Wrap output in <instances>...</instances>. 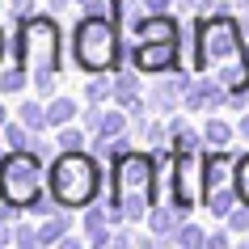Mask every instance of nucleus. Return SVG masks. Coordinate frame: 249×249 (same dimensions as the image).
<instances>
[{
  "label": "nucleus",
  "mask_w": 249,
  "mask_h": 249,
  "mask_svg": "<svg viewBox=\"0 0 249 249\" xmlns=\"http://www.w3.org/2000/svg\"><path fill=\"white\" fill-rule=\"evenodd\" d=\"M97 140H114V135H123V114H106L102 110V123H97Z\"/></svg>",
  "instance_id": "nucleus-19"
},
{
  "label": "nucleus",
  "mask_w": 249,
  "mask_h": 249,
  "mask_svg": "<svg viewBox=\"0 0 249 249\" xmlns=\"http://www.w3.org/2000/svg\"><path fill=\"white\" fill-rule=\"evenodd\" d=\"M114 93V85H106V80H89V102H106Z\"/></svg>",
  "instance_id": "nucleus-25"
},
{
  "label": "nucleus",
  "mask_w": 249,
  "mask_h": 249,
  "mask_svg": "<svg viewBox=\"0 0 249 249\" xmlns=\"http://www.w3.org/2000/svg\"><path fill=\"white\" fill-rule=\"evenodd\" d=\"M13 241H17V245H34V241H38V232H30V228H17Z\"/></svg>",
  "instance_id": "nucleus-27"
},
{
  "label": "nucleus",
  "mask_w": 249,
  "mask_h": 249,
  "mask_svg": "<svg viewBox=\"0 0 249 249\" xmlns=\"http://www.w3.org/2000/svg\"><path fill=\"white\" fill-rule=\"evenodd\" d=\"M72 118H76V102H72V97H55V102L47 106V123H51V127H68Z\"/></svg>",
  "instance_id": "nucleus-12"
},
{
  "label": "nucleus",
  "mask_w": 249,
  "mask_h": 249,
  "mask_svg": "<svg viewBox=\"0 0 249 249\" xmlns=\"http://www.w3.org/2000/svg\"><path fill=\"white\" fill-rule=\"evenodd\" d=\"M135 68L140 72H173L178 68V38L173 42H140L135 47Z\"/></svg>",
  "instance_id": "nucleus-8"
},
{
  "label": "nucleus",
  "mask_w": 249,
  "mask_h": 249,
  "mask_svg": "<svg viewBox=\"0 0 249 249\" xmlns=\"http://www.w3.org/2000/svg\"><path fill=\"white\" fill-rule=\"evenodd\" d=\"M80 4H89V0H80Z\"/></svg>",
  "instance_id": "nucleus-34"
},
{
  "label": "nucleus",
  "mask_w": 249,
  "mask_h": 249,
  "mask_svg": "<svg viewBox=\"0 0 249 249\" xmlns=\"http://www.w3.org/2000/svg\"><path fill=\"white\" fill-rule=\"evenodd\" d=\"M17 118L26 123L30 131H38V127H47V110H42L38 102H21V110H17Z\"/></svg>",
  "instance_id": "nucleus-14"
},
{
  "label": "nucleus",
  "mask_w": 249,
  "mask_h": 249,
  "mask_svg": "<svg viewBox=\"0 0 249 249\" xmlns=\"http://www.w3.org/2000/svg\"><path fill=\"white\" fill-rule=\"evenodd\" d=\"M4 241H9V232H4V228H0V245H4Z\"/></svg>",
  "instance_id": "nucleus-30"
},
{
  "label": "nucleus",
  "mask_w": 249,
  "mask_h": 249,
  "mask_svg": "<svg viewBox=\"0 0 249 249\" xmlns=\"http://www.w3.org/2000/svg\"><path fill=\"white\" fill-rule=\"evenodd\" d=\"M236 195H241V203H249V157L236 160Z\"/></svg>",
  "instance_id": "nucleus-22"
},
{
  "label": "nucleus",
  "mask_w": 249,
  "mask_h": 249,
  "mask_svg": "<svg viewBox=\"0 0 249 249\" xmlns=\"http://www.w3.org/2000/svg\"><path fill=\"white\" fill-rule=\"evenodd\" d=\"M0 148H4V144H0Z\"/></svg>",
  "instance_id": "nucleus-35"
},
{
  "label": "nucleus",
  "mask_w": 249,
  "mask_h": 249,
  "mask_svg": "<svg viewBox=\"0 0 249 249\" xmlns=\"http://www.w3.org/2000/svg\"><path fill=\"white\" fill-rule=\"evenodd\" d=\"M80 144H85V135H80V131L59 127V148H64V152H72V148H80Z\"/></svg>",
  "instance_id": "nucleus-23"
},
{
  "label": "nucleus",
  "mask_w": 249,
  "mask_h": 249,
  "mask_svg": "<svg viewBox=\"0 0 249 249\" xmlns=\"http://www.w3.org/2000/svg\"><path fill=\"white\" fill-rule=\"evenodd\" d=\"M228 228H232V232H245V228H249V203H245V207H241V211H228Z\"/></svg>",
  "instance_id": "nucleus-24"
},
{
  "label": "nucleus",
  "mask_w": 249,
  "mask_h": 249,
  "mask_svg": "<svg viewBox=\"0 0 249 249\" xmlns=\"http://www.w3.org/2000/svg\"><path fill=\"white\" fill-rule=\"evenodd\" d=\"M140 42H173L178 38V21H173L169 13H152V17H144L140 21Z\"/></svg>",
  "instance_id": "nucleus-10"
},
{
  "label": "nucleus",
  "mask_w": 249,
  "mask_h": 249,
  "mask_svg": "<svg viewBox=\"0 0 249 249\" xmlns=\"http://www.w3.org/2000/svg\"><path fill=\"white\" fill-rule=\"evenodd\" d=\"M241 135H249V114H245V118H241Z\"/></svg>",
  "instance_id": "nucleus-29"
},
{
  "label": "nucleus",
  "mask_w": 249,
  "mask_h": 249,
  "mask_svg": "<svg viewBox=\"0 0 249 249\" xmlns=\"http://www.w3.org/2000/svg\"><path fill=\"white\" fill-rule=\"evenodd\" d=\"M203 198H207L211 215L228 220V211L241 195H236V173H232V152H211L207 165H203Z\"/></svg>",
  "instance_id": "nucleus-6"
},
{
  "label": "nucleus",
  "mask_w": 249,
  "mask_h": 249,
  "mask_svg": "<svg viewBox=\"0 0 249 249\" xmlns=\"http://www.w3.org/2000/svg\"><path fill=\"white\" fill-rule=\"evenodd\" d=\"M173 236H178V245H207L203 228H195V224H178V228H173Z\"/></svg>",
  "instance_id": "nucleus-20"
},
{
  "label": "nucleus",
  "mask_w": 249,
  "mask_h": 249,
  "mask_svg": "<svg viewBox=\"0 0 249 249\" xmlns=\"http://www.w3.org/2000/svg\"><path fill=\"white\" fill-rule=\"evenodd\" d=\"M0 127H4V106H0Z\"/></svg>",
  "instance_id": "nucleus-32"
},
{
  "label": "nucleus",
  "mask_w": 249,
  "mask_h": 249,
  "mask_svg": "<svg viewBox=\"0 0 249 249\" xmlns=\"http://www.w3.org/2000/svg\"><path fill=\"white\" fill-rule=\"evenodd\" d=\"M114 97H118L123 106H127V102L135 97V76H131V72H123V76L114 80Z\"/></svg>",
  "instance_id": "nucleus-21"
},
{
  "label": "nucleus",
  "mask_w": 249,
  "mask_h": 249,
  "mask_svg": "<svg viewBox=\"0 0 249 249\" xmlns=\"http://www.w3.org/2000/svg\"><path fill=\"white\" fill-rule=\"evenodd\" d=\"M182 102H186V110L195 114V110H215V106H224L228 102V93H224V85L220 80H186V89H182Z\"/></svg>",
  "instance_id": "nucleus-9"
},
{
  "label": "nucleus",
  "mask_w": 249,
  "mask_h": 249,
  "mask_svg": "<svg viewBox=\"0 0 249 249\" xmlns=\"http://www.w3.org/2000/svg\"><path fill=\"white\" fill-rule=\"evenodd\" d=\"M76 64L85 72H110L118 64V30H114V17L110 13H89L80 17L76 26Z\"/></svg>",
  "instance_id": "nucleus-4"
},
{
  "label": "nucleus",
  "mask_w": 249,
  "mask_h": 249,
  "mask_svg": "<svg viewBox=\"0 0 249 249\" xmlns=\"http://www.w3.org/2000/svg\"><path fill=\"white\" fill-rule=\"evenodd\" d=\"M26 76H30V68H26V64L9 68V72L0 76V89H4V93H21V85H26Z\"/></svg>",
  "instance_id": "nucleus-18"
},
{
  "label": "nucleus",
  "mask_w": 249,
  "mask_h": 249,
  "mask_svg": "<svg viewBox=\"0 0 249 249\" xmlns=\"http://www.w3.org/2000/svg\"><path fill=\"white\" fill-rule=\"evenodd\" d=\"M106 220H110V211H97V207H93L89 215H85V224H89V232H102V228H106Z\"/></svg>",
  "instance_id": "nucleus-26"
},
{
  "label": "nucleus",
  "mask_w": 249,
  "mask_h": 249,
  "mask_svg": "<svg viewBox=\"0 0 249 249\" xmlns=\"http://www.w3.org/2000/svg\"><path fill=\"white\" fill-rule=\"evenodd\" d=\"M144 9H148V13H165V9H169V0H144Z\"/></svg>",
  "instance_id": "nucleus-28"
},
{
  "label": "nucleus",
  "mask_w": 249,
  "mask_h": 249,
  "mask_svg": "<svg viewBox=\"0 0 249 249\" xmlns=\"http://www.w3.org/2000/svg\"><path fill=\"white\" fill-rule=\"evenodd\" d=\"M152 186H157V160L148 152H118L110 220H144L152 211Z\"/></svg>",
  "instance_id": "nucleus-1"
},
{
  "label": "nucleus",
  "mask_w": 249,
  "mask_h": 249,
  "mask_svg": "<svg viewBox=\"0 0 249 249\" xmlns=\"http://www.w3.org/2000/svg\"><path fill=\"white\" fill-rule=\"evenodd\" d=\"M51 195L59 207H89L93 198H97V186H102V173H97V160L85 157L80 148L64 152V157H55L51 165Z\"/></svg>",
  "instance_id": "nucleus-3"
},
{
  "label": "nucleus",
  "mask_w": 249,
  "mask_h": 249,
  "mask_svg": "<svg viewBox=\"0 0 249 249\" xmlns=\"http://www.w3.org/2000/svg\"><path fill=\"white\" fill-rule=\"evenodd\" d=\"M13 4H17V9H26V0H13Z\"/></svg>",
  "instance_id": "nucleus-31"
},
{
  "label": "nucleus",
  "mask_w": 249,
  "mask_h": 249,
  "mask_svg": "<svg viewBox=\"0 0 249 249\" xmlns=\"http://www.w3.org/2000/svg\"><path fill=\"white\" fill-rule=\"evenodd\" d=\"M195 148H198V135L186 123H173V152H195Z\"/></svg>",
  "instance_id": "nucleus-17"
},
{
  "label": "nucleus",
  "mask_w": 249,
  "mask_h": 249,
  "mask_svg": "<svg viewBox=\"0 0 249 249\" xmlns=\"http://www.w3.org/2000/svg\"><path fill=\"white\" fill-rule=\"evenodd\" d=\"M17 47H21V64L30 68V80L38 93L55 89V76H59V26L51 17H26L21 30H17Z\"/></svg>",
  "instance_id": "nucleus-2"
},
{
  "label": "nucleus",
  "mask_w": 249,
  "mask_h": 249,
  "mask_svg": "<svg viewBox=\"0 0 249 249\" xmlns=\"http://www.w3.org/2000/svg\"><path fill=\"white\" fill-rule=\"evenodd\" d=\"M42 195V169L34 148H13L9 157H0V198L9 207H34Z\"/></svg>",
  "instance_id": "nucleus-5"
},
{
  "label": "nucleus",
  "mask_w": 249,
  "mask_h": 249,
  "mask_svg": "<svg viewBox=\"0 0 249 249\" xmlns=\"http://www.w3.org/2000/svg\"><path fill=\"white\" fill-rule=\"evenodd\" d=\"M0 55H4V34H0Z\"/></svg>",
  "instance_id": "nucleus-33"
},
{
  "label": "nucleus",
  "mask_w": 249,
  "mask_h": 249,
  "mask_svg": "<svg viewBox=\"0 0 249 249\" xmlns=\"http://www.w3.org/2000/svg\"><path fill=\"white\" fill-rule=\"evenodd\" d=\"M203 140H207V144H215V148H224L228 140H232V127H228L224 118H211V123H207V131H203Z\"/></svg>",
  "instance_id": "nucleus-16"
},
{
  "label": "nucleus",
  "mask_w": 249,
  "mask_h": 249,
  "mask_svg": "<svg viewBox=\"0 0 249 249\" xmlns=\"http://www.w3.org/2000/svg\"><path fill=\"white\" fill-rule=\"evenodd\" d=\"M178 220H182V211L169 207V203H152V211H148V224H152L157 236H169L173 228H178Z\"/></svg>",
  "instance_id": "nucleus-11"
},
{
  "label": "nucleus",
  "mask_w": 249,
  "mask_h": 249,
  "mask_svg": "<svg viewBox=\"0 0 249 249\" xmlns=\"http://www.w3.org/2000/svg\"><path fill=\"white\" fill-rule=\"evenodd\" d=\"M173 207L182 211H195L198 203V160L195 152H173Z\"/></svg>",
  "instance_id": "nucleus-7"
},
{
  "label": "nucleus",
  "mask_w": 249,
  "mask_h": 249,
  "mask_svg": "<svg viewBox=\"0 0 249 249\" xmlns=\"http://www.w3.org/2000/svg\"><path fill=\"white\" fill-rule=\"evenodd\" d=\"M4 144L9 148H30L34 144V131H30L21 118H17V123H4Z\"/></svg>",
  "instance_id": "nucleus-13"
},
{
  "label": "nucleus",
  "mask_w": 249,
  "mask_h": 249,
  "mask_svg": "<svg viewBox=\"0 0 249 249\" xmlns=\"http://www.w3.org/2000/svg\"><path fill=\"white\" fill-rule=\"evenodd\" d=\"M64 232H68V215H51V220L38 228V241L51 245V241H64Z\"/></svg>",
  "instance_id": "nucleus-15"
}]
</instances>
